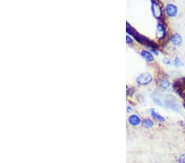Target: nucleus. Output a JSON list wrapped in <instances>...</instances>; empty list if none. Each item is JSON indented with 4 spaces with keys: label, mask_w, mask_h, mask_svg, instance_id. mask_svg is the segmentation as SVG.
Returning <instances> with one entry per match:
<instances>
[{
    "label": "nucleus",
    "mask_w": 185,
    "mask_h": 163,
    "mask_svg": "<svg viewBox=\"0 0 185 163\" xmlns=\"http://www.w3.org/2000/svg\"><path fill=\"white\" fill-rule=\"evenodd\" d=\"M158 85L159 87L162 88V89H168V88L170 87V81L167 80V79H165V78H163V79H160L159 82H158Z\"/></svg>",
    "instance_id": "nucleus-5"
},
{
    "label": "nucleus",
    "mask_w": 185,
    "mask_h": 163,
    "mask_svg": "<svg viewBox=\"0 0 185 163\" xmlns=\"http://www.w3.org/2000/svg\"><path fill=\"white\" fill-rule=\"evenodd\" d=\"M128 123L132 126H138L142 123L140 117L137 115H132L128 117Z\"/></svg>",
    "instance_id": "nucleus-3"
},
{
    "label": "nucleus",
    "mask_w": 185,
    "mask_h": 163,
    "mask_svg": "<svg viewBox=\"0 0 185 163\" xmlns=\"http://www.w3.org/2000/svg\"><path fill=\"white\" fill-rule=\"evenodd\" d=\"M165 11H166L167 15L169 17H170V18H175V16L178 14V8L175 4H172V3L167 4Z\"/></svg>",
    "instance_id": "nucleus-2"
},
{
    "label": "nucleus",
    "mask_w": 185,
    "mask_h": 163,
    "mask_svg": "<svg viewBox=\"0 0 185 163\" xmlns=\"http://www.w3.org/2000/svg\"><path fill=\"white\" fill-rule=\"evenodd\" d=\"M141 55H143V58L145 59L147 62H152V61L154 60V57H153L152 55H151L149 51L143 50V51H142V53H141Z\"/></svg>",
    "instance_id": "nucleus-6"
},
{
    "label": "nucleus",
    "mask_w": 185,
    "mask_h": 163,
    "mask_svg": "<svg viewBox=\"0 0 185 163\" xmlns=\"http://www.w3.org/2000/svg\"><path fill=\"white\" fill-rule=\"evenodd\" d=\"M136 81H137V83H138L139 85H148V84H150V83H151V81H152V76L151 75V73H143L138 76Z\"/></svg>",
    "instance_id": "nucleus-1"
},
{
    "label": "nucleus",
    "mask_w": 185,
    "mask_h": 163,
    "mask_svg": "<svg viewBox=\"0 0 185 163\" xmlns=\"http://www.w3.org/2000/svg\"><path fill=\"white\" fill-rule=\"evenodd\" d=\"M170 41L175 45H180L183 42V39L180 35H179V34H175V35H173L172 36H171V38H170Z\"/></svg>",
    "instance_id": "nucleus-4"
},
{
    "label": "nucleus",
    "mask_w": 185,
    "mask_h": 163,
    "mask_svg": "<svg viewBox=\"0 0 185 163\" xmlns=\"http://www.w3.org/2000/svg\"><path fill=\"white\" fill-rule=\"evenodd\" d=\"M126 40H127V43H128V44H131V43L133 42V40H132V39H131V38L128 36V35H127V37H126Z\"/></svg>",
    "instance_id": "nucleus-11"
},
{
    "label": "nucleus",
    "mask_w": 185,
    "mask_h": 163,
    "mask_svg": "<svg viewBox=\"0 0 185 163\" xmlns=\"http://www.w3.org/2000/svg\"><path fill=\"white\" fill-rule=\"evenodd\" d=\"M142 124H143V126L144 128H151V127H153L154 123H153L152 120H151L149 119H145V120L142 122Z\"/></svg>",
    "instance_id": "nucleus-8"
},
{
    "label": "nucleus",
    "mask_w": 185,
    "mask_h": 163,
    "mask_svg": "<svg viewBox=\"0 0 185 163\" xmlns=\"http://www.w3.org/2000/svg\"><path fill=\"white\" fill-rule=\"evenodd\" d=\"M152 13L155 15V17L159 18L161 16V9H160V6L158 5L157 3H154L152 5Z\"/></svg>",
    "instance_id": "nucleus-7"
},
{
    "label": "nucleus",
    "mask_w": 185,
    "mask_h": 163,
    "mask_svg": "<svg viewBox=\"0 0 185 163\" xmlns=\"http://www.w3.org/2000/svg\"><path fill=\"white\" fill-rule=\"evenodd\" d=\"M178 163H185V153H183L178 157Z\"/></svg>",
    "instance_id": "nucleus-10"
},
{
    "label": "nucleus",
    "mask_w": 185,
    "mask_h": 163,
    "mask_svg": "<svg viewBox=\"0 0 185 163\" xmlns=\"http://www.w3.org/2000/svg\"><path fill=\"white\" fill-rule=\"evenodd\" d=\"M151 114H152L153 118L157 119L158 120H161V121H164V120H164V118H163V117H161V116H160V115H158L157 113H155V111H151Z\"/></svg>",
    "instance_id": "nucleus-9"
}]
</instances>
